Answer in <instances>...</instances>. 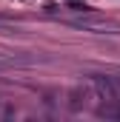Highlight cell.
Wrapping results in <instances>:
<instances>
[{
	"mask_svg": "<svg viewBox=\"0 0 120 122\" xmlns=\"http://www.w3.org/2000/svg\"><path fill=\"white\" fill-rule=\"evenodd\" d=\"M74 26H80V29H86V31H97V34H103V31H109V29H117L114 23H109V20H74Z\"/></svg>",
	"mask_w": 120,
	"mask_h": 122,
	"instance_id": "obj_1",
	"label": "cell"
}]
</instances>
